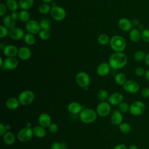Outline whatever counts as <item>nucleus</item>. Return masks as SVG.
Returning <instances> with one entry per match:
<instances>
[{"mask_svg": "<svg viewBox=\"0 0 149 149\" xmlns=\"http://www.w3.org/2000/svg\"><path fill=\"white\" fill-rule=\"evenodd\" d=\"M127 63V57L123 52H115L109 58V64L115 70L120 69Z\"/></svg>", "mask_w": 149, "mask_h": 149, "instance_id": "nucleus-1", "label": "nucleus"}, {"mask_svg": "<svg viewBox=\"0 0 149 149\" xmlns=\"http://www.w3.org/2000/svg\"><path fill=\"white\" fill-rule=\"evenodd\" d=\"M109 45L115 52H123L126 47V42L123 37L116 35L110 39Z\"/></svg>", "mask_w": 149, "mask_h": 149, "instance_id": "nucleus-2", "label": "nucleus"}, {"mask_svg": "<svg viewBox=\"0 0 149 149\" xmlns=\"http://www.w3.org/2000/svg\"><path fill=\"white\" fill-rule=\"evenodd\" d=\"M97 116V113L91 108H84L79 113V118L84 123H91L94 122Z\"/></svg>", "mask_w": 149, "mask_h": 149, "instance_id": "nucleus-3", "label": "nucleus"}, {"mask_svg": "<svg viewBox=\"0 0 149 149\" xmlns=\"http://www.w3.org/2000/svg\"><path fill=\"white\" fill-rule=\"evenodd\" d=\"M146 109L144 103L141 101H136L130 105L129 112L133 116H140L142 115Z\"/></svg>", "mask_w": 149, "mask_h": 149, "instance_id": "nucleus-4", "label": "nucleus"}, {"mask_svg": "<svg viewBox=\"0 0 149 149\" xmlns=\"http://www.w3.org/2000/svg\"><path fill=\"white\" fill-rule=\"evenodd\" d=\"M34 99V94L31 90L23 91L18 96L20 104L24 106L30 104L33 101Z\"/></svg>", "mask_w": 149, "mask_h": 149, "instance_id": "nucleus-5", "label": "nucleus"}, {"mask_svg": "<svg viewBox=\"0 0 149 149\" xmlns=\"http://www.w3.org/2000/svg\"><path fill=\"white\" fill-rule=\"evenodd\" d=\"M50 15L52 19L56 21L63 20L66 16L65 10L59 6H54L50 11Z\"/></svg>", "mask_w": 149, "mask_h": 149, "instance_id": "nucleus-6", "label": "nucleus"}, {"mask_svg": "<svg viewBox=\"0 0 149 149\" xmlns=\"http://www.w3.org/2000/svg\"><path fill=\"white\" fill-rule=\"evenodd\" d=\"M76 81L80 87L83 88L88 87L90 83V76L86 72H80L76 76Z\"/></svg>", "mask_w": 149, "mask_h": 149, "instance_id": "nucleus-7", "label": "nucleus"}, {"mask_svg": "<svg viewBox=\"0 0 149 149\" xmlns=\"http://www.w3.org/2000/svg\"><path fill=\"white\" fill-rule=\"evenodd\" d=\"M33 129L26 126L20 130L17 133V138L21 142H27L33 137Z\"/></svg>", "mask_w": 149, "mask_h": 149, "instance_id": "nucleus-8", "label": "nucleus"}, {"mask_svg": "<svg viewBox=\"0 0 149 149\" xmlns=\"http://www.w3.org/2000/svg\"><path fill=\"white\" fill-rule=\"evenodd\" d=\"M111 111V104L107 101H101L97 107L96 112L97 115L102 116L105 117L108 116Z\"/></svg>", "mask_w": 149, "mask_h": 149, "instance_id": "nucleus-9", "label": "nucleus"}, {"mask_svg": "<svg viewBox=\"0 0 149 149\" xmlns=\"http://www.w3.org/2000/svg\"><path fill=\"white\" fill-rule=\"evenodd\" d=\"M25 28L27 32L33 34H38L40 31L41 30L40 22L35 20H30L26 23Z\"/></svg>", "mask_w": 149, "mask_h": 149, "instance_id": "nucleus-10", "label": "nucleus"}, {"mask_svg": "<svg viewBox=\"0 0 149 149\" xmlns=\"http://www.w3.org/2000/svg\"><path fill=\"white\" fill-rule=\"evenodd\" d=\"M123 89L130 94H136L140 89L139 84L133 80H127L123 85Z\"/></svg>", "mask_w": 149, "mask_h": 149, "instance_id": "nucleus-11", "label": "nucleus"}, {"mask_svg": "<svg viewBox=\"0 0 149 149\" xmlns=\"http://www.w3.org/2000/svg\"><path fill=\"white\" fill-rule=\"evenodd\" d=\"M25 33L21 27H13L9 29V37L14 40H20L23 38Z\"/></svg>", "mask_w": 149, "mask_h": 149, "instance_id": "nucleus-12", "label": "nucleus"}, {"mask_svg": "<svg viewBox=\"0 0 149 149\" xmlns=\"http://www.w3.org/2000/svg\"><path fill=\"white\" fill-rule=\"evenodd\" d=\"M123 95L119 93V92H115L112 93L111 95H110L107 101L108 102L112 105L116 106L120 104L122 102H123Z\"/></svg>", "mask_w": 149, "mask_h": 149, "instance_id": "nucleus-13", "label": "nucleus"}, {"mask_svg": "<svg viewBox=\"0 0 149 149\" xmlns=\"http://www.w3.org/2000/svg\"><path fill=\"white\" fill-rule=\"evenodd\" d=\"M18 61L15 57H7L4 60L2 68L6 70H13L17 68Z\"/></svg>", "mask_w": 149, "mask_h": 149, "instance_id": "nucleus-14", "label": "nucleus"}, {"mask_svg": "<svg viewBox=\"0 0 149 149\" xmlns=\"http://www.w3.org/2000/svg\"><path fill=\"white\" fill-rule=\"evenodd\" d=\"M119 28L123 31H129L132 29L133 24L132 21L126 17H123L118 21Z\"/></svg>", "mask_w": 149, "mask_h": 149, "instance_id": "nucleus-15", "label": "nucleus"}, {"mask_svg": "<svg viewBox=\"0 0 149 149\" xmlns=\"http://www.w3.org/2000/svg\"><path fill=\"white\" fill-rule=\"evenodd\" d=\"M111 122L114 125L119 126L123 122V115L119 110L113 111L110 116Z\"/></svg>", "mask_w": 149, "mask_h": 149, "instance_id": "nucleus-16", "label": "nucleus"}, {"mask_svg": "<svg viewBox=\"0 0 149 149\" xmlns=\"http://www.w3.org/2000/svg\"><path fill=\"white\" fill-rule=\"evenodd\" d=\"M39 125L45 128L48 127L51 123V118L50 115L47 113H41L38 119Z\"/></svg>", "mask_w": 149, "mask_h": 149, "instance_id": "nucleus-17", "label": "nucleus"}, {"mask_svg": "<svg viewBox=\"0 0 149 149\" xmlns=\"http://www.w3.org/2000/svg\"><path fill=\"white\" fill-rule=\"evenodd\" d=\"M111 68L109 63L102 62L98 66L97 68V73L100 76H105L109 73Z\"/></svg>", "mask_w": 149, "mask_h": 149, "instance_id": "nucleus-18", "label": "nucleus"}, {"mask_svg": "<svg viewBox=\"0 0 149 149\" xmlns=\"http://www.w3.org/2000/svg\"><path fill=\"white\" fill-rule=\"evenodd\" d=\"M18 49L14 45H7L3 49V54L6 57H15L18 54Z\"/></svg>", "mask_w": 149, "mask_h": 149, "instance_id": "nucleus-19", "label": "nucleus"}, {"mask_svg": "<svg viewBox=\"0 0 149 149\" xmlns=\"http://www.w3.org/2000/svg\"><path fill=\"white\" fill-rule=\"evenodd\" d=\"M17 55L22 60L26 61L30 58L31 55V52L28 47H22L18 50Z\"/></svg>", "mask_w": 149, "mask_h": 149, "instance_id": "nucleus-20", "label": "nucleus"}, {"mask_svg": "<svg viewBox=\"0 0 149 149\" xmlns=\"http://www.w3.org/2000/svg\"><path fill=\"white\" fill-rule=\"evenodd\" d=\"M67 109L68 112L72 114H78L82 111L83 107L77 102H72L68 104Z\"/></svg>", "mask_w": 149, "mask_h": 149, "instance_id": "nucleus-21", "label": "nucleus"}, {"mask_svg": "<svg viewBox=\"0 0 149 149\" xmlns=\"http://www.w3.org/2000/svg\"><path fill=\"white\" fill-rule=\"evenodd\" d=\"M20 102L15 97L9 98L6 102V105L7 108L11 110H14L17 109L19 106Z\"/></svg>", "mask_w": 149, "mask_h": 149, "instance_id": "nucleus-22", "label": "nucleus"}, {"mask_svg": "<svg viewBox=\"0 0 149 149\" xmlns=\"http://www.w3.org/2000/svg\"><path fill=\"white\" fill-rule=\"evenodd\" d=\"M2 137L4 143L8 146H10L15 143V136L11 132L7 131Z\"/></svg>", "mask_w": 149, "mask_h": 149, "instance_id": "nucleus-23", "label": "nucleus"}, {"mask_svg": "<svg viewBox=\"0 0 149 149\" xmlns=\"http://www.w3.org/2000/svg\"><path fill=\"white\" fill-rule=\"evenodd\" d=\"M129 38L132 42H137L141 38V32L138 29H132L129 33Z\"/></svg>", "mask_w": 149, "mask_h": 149, "instance_id": "nucleus-24", "label": "nucleus"}, {"mask_svg": "<svg viewBox=\"0 0 149 149\" xmlns=\"http://www.w3.org/2000/svg\"><path fill=\"white\" fill-rule=\"evenodd\" d=\"M33 134L35 136H36L38 138H43L46 135V130L45 127L39 125L33 127Z\"/></svg>", "mask_w": 149, "mask_h": 149, "instance_id": "nucleus-25", "label": "nucleus"}, {"mask_svg": "<svg viewBox=\"0 0 149 149\" xmlns=\"http://www.w3.org/2000/svg\"><path fill=\"white\" fill-rule=\"evenodd\" d=\"M16 20H14L10 15H6L3 19V23L5 26L8 27L9 29L15 27Z\"/></svg>", "mask_w": 149, "mask_h": 149, "instance_id": "nucleus-26", "label": "nucleus"}, {"mask_svg": "<svg viewBox=\"0 0 149 149\" xmlns=\"http://www.w3.org/2000/svg\"><path fill=\"white\" fill-rule=\"evenodd\" d=\"M34 4V0H19V5L22 10H29Z\"/></svg>", "mask_w": 149, "mask_h": 149, "instance_id": "nucleus-27", "label": "nucleus"}, {"mask_svg": "<svg viewBox=\"0 0 149 149\" xmlns=\"http://www.w3.org/2000/svg\"><path fill=\"white\" fill-rule=\"evenodd\" d=\"M5 5L7 9L11 12L17 11L19 7V2L16 0H6Z\"/></svg>", "mask_w": 149, "mask_h": 149, "instance_id": "nucleus-28", "label": "nucleus"}, {"mask_svg": "<svg viewBox=\"0 0 149 149\" xmlns=\"http://www.w3.org/2000/svg\"><path fill=\"white\" fill-rule=\"evenodd\" d=\"M23 40L24 42L28 45H33L36 42V38L34 37V34H33L29 32L25 33Z\"/></svg>", "mask_w": 149, "mask_h": 149, "instance_id": "nucleus-29", "label": "nucleus"}, {"mask_svg": "<svg viewBox=\"0 0 149 149\" xmlns=\"http://www.w3.org/2000/svg\"><path fill=\"white\" fill-rule=\"evenodd\" d=\"M19 20L22 22H27L30 20V14L27 10H21L19 12Z\"/></svg>", "mask_w": 149, "mask_h": 149, "instance_id": "nucleus-30", "label": "nucleus"}, {"mask_svg": "<svg viewBox=\"0 0 149 149\" xmlns=\"http://www.w3.org/2000/svg\"><path fill=\"white\" fill-rule=\"evenodd\" d=\"M126 80V76L124 73H119L115 76V81L116 83L119 86H123Z\"/></svg>", "mask_w": 149, "mask_h": 149, "instance_id": "nucleus-31", "label": "nucleus"}, {"mask_svg": "<svg viewBox=\"0 0 149 149\" xmlns=\"http://www.w3.org/2000/svg\"><path fill=\"white\" fill-rule=\"evenodd\" d=\"M51 6L47 3H43L41 4L38 7V11L41 14L45 15L49 12H50L51 10Z\"/></svg>", "mask_w": 149, "mask_h": 149, "instance_id": "nucleus-32", "label": "nucleus"}, {"mask_svg": "<svg viewBox=\"0 0 149 149\" xmlns=\"http://www.w3.org/2000/svg\"><path fill=\"white\" fill-rule=\"evenodd\" d=\"M146 56V54L141 50H138L134 54V58L136 61L141 62L144 61Z\"/></svg>", "mask_w": 149, "mask_h": 149, "instance_id": "nucleus-33", "label": "nucleus"}, {"mask_svg": "<svg viewBox=\"0 0 149 149\" xmlns=\"http://www.w3.org/2000/svg\"><path fill=\"white\" fill-rule=\"evenodd\" d=\"M40 24L41 29L44 30H51V22L47 18H43L40 22Z\"/></svg>", "mask_w": 149, "mask_h": 149, "instance_id": "nucleus-34", "label": "nucleus"}, {"mask_svg": "<svg viewBox=\"0 0 149 149\" xmlns=\"http://www.w3.org/2000/svg\"><path fill=\"white\" fill-rule=\"evenodd\" d=\"M38 34L40 38L42 40H47L50 38L51 36L50 30L44 29H41Z\"/></svg>", "mask_w": 149, "mask_h": 149, "instance_id": "nucleus-35", "label": "nucleus"}, {"mask_svg": "<svg viewBox=\"0 0 149 149\" xmlns=\"http://www.w3.org/2000/svg\"><path fill=\"white\" fill-rule=\"evenodd\" d=\"M119 130L125 134L129 133L131 131V126L126 122H122L119 125Z\"/></svg>", "mask_w": 149, "mask_h": 149, "instance_id": "nucleus-36", "label": "nucleus"}, {"mask_svg": "<svg viewBox=\"0 0 149 149\" xmlns=\"http://www.w3.org/2000/svg\"><path fill=\"white\" fill-rule=\"evenodd\" d=\"M110 39L109 37L105 34H102L100 35L98 37V42L100 44L104 45L107 44L108 43H109Z\"/></svg>", "mask_w": 149, "mask_h": 149, "instance_id": "nucleus-37", "label": "nucleus"}, {"mask_svg": "<svg viewBox=\"0 0 149 149\" xmlns=\"http://www.w3.org/2000/svg\"><path fill=\"white\" fill-rule=\"evenodd\" d=\"M108 93L105 89L100 90L97 94V97L101 101H105L108 99Z\"/></svg>", "mask_w": 149, "mask_h": 149, "instance_id": "nucleus-38", "label": "nucleus"}, {"mask_svg": "<svg viewBox=\"0 0 149 149\" xmlns=\"http://www.w3.org/2000/svg\"><path fill=\"white\" fill-rule=\"evenodd\" d=\"M118 106V110L122 113H125V112H127L128 111H129L130 105L127 102H122Z\"/></svg>", "mask_w": 149, "mask_h": 149, "instance_id": "nucleus-39", "label": "nucleus"}, {"mask_svg": "<svg viewBox=\"0 0 149 149\" xmlns=\"http://www.w3.org/2000/svg\"><path fill=\"white\" fill-rule=\"evenodd\" d=\"M141 38L144 42H149V29H144L141 31Z\"/></svg>", "mask_w": 149, "mask_h": 149, "instance_id": "nucleus-40", "label": "nucleus"}, {"mask_svg": "<svg viewBox=\"0 0 149 149\" xmlns=\"http://www.w3.org/2000/svg\"><path fill=\"white\" fill-rule=\"evenodd\" d=\"M0 30H1V33H0V37L1 38L5 37L8 35H9V29L5 26L4 25L0 26Z\"/></svg>", "mask_w": 149, "mask_h": 149, "instance_id": "nucleus-41", "label": "nucleus"}, {"mask_svg": "<svg viewBox=\"0 0 149 149\" xmlns=\"http://www.w3.org/2000/svg\"><path fill=\"white\" fill-rule=\"evenodd\" d=\"M48 130L49 131L52 133H55L58 132V125L55 123H51V125L48 126Z\"/></svg>", "mask_w": 149, "mask_h": 149, "instance_id": "nucleus-42", "label": "nucleus"}, {"mask_svg": "<svg viewBox=\"0 0 149 149\" xmlns=\"http://www.w3.org/2000/svg\"><path fill=\"white\" fill-rule=\"evenodd\" d=\"M135 74L138 76H144L145 74V70L144 69V68H143L142 67H138L135 69Z\"/></svg>", "mask_w": 149, "mask_h": 149, "instance_id": "nucleus-43", "label": "nucleus"}, {"mask_svg": "<svg viewBox=\"0 0 149 149\" xmlns=\"http://www.w3.org/2000/svg\"><path fill=\"white\" fill-rule=\"evenodd\" d=\"M141 95L143 98L149 97V87H145L141 91Z\"/></svg>", "mask_w": 149, "mask_h": 149, "instance_id": "nucleus-44", "label": "nucleus"}, {"mask_svg": "<svg viewBox=\"0 0 149 149\" xmlns=\"http://www.w3.org/2000/svg\"><path fill=\"white\" fill-rule=\"evenodd\" d=\"M7 8L5 4L1 3L0 4V16H3L7 10Z\"/></svg>", "mask_w": 149, "mask_h": 149, "instance_id": "nucleus-45", "label": "nucleus"}, {"mask_svg": "<svg viewBox=\"0 0 149 149\" xmlns=\"http://www.w3.org/2000/svg\"><path fill=\"white\" fill-rule=\"evenodd\" d=\"M62 143H60L58 141L54 142L51 146V149H62Z\"/></svg>", "mask_w": 149, "mask_h": 149, "instance_id": "nucleus-46", "label": "nucleus"}, {"mask_svg": "<svg viewBox=\"0 0 149 149\" xmlns=\"http://www.w3.org/2000/svg\"><path fill=\"white\" fill-rule=\"evenodd\" d=\"M7 131L6 126L2 123H0V136H3Z\"/></svg>", "mask_w": 149, "mask_h": 149, "instance_id": "nucleus-47", "label": "nucleus"}, {"mask_svg": "<svg viewBox=\"0 0 149 149\" xmlns=\"http://www.w3.org/2000/svg\"><path fill=\"white\" fill-rule=\"evenodd\" d=\"M10 16H12V17L16 21L18 19H19V12H17V11H14V12H12V13L10 15Z\"/></svg>", "mask_w": 149, "mask_h": 149, "instance_id": "nucleus-48", "label": "nucleus"}, {"mask_svg": "<svg viewBox=\"0 0 149 149\" xmlns=\"http://www.w3.org/2000/svg\"><path fill=\"white\" fill-rule=\"evenodd\" d=\"M113 149H127L126 146L124 144H119L116 145Z\"/></svg>", "mask_w": 149, "mask_h": 149, "instance_id": "nucleus-49", "label": "nucleus"}, {"mask_svg": "<svg viewBox=\"0 0 149 149\" xmlns=\"http://www.w3.org/2000/svg\"><path fill=\"white\" fill-rule=\"evenodd\" d=\"M132 24L133 26H138L139 24H140V21L139 19L135 18V19H133L132 20Z\"/></svg>", "mask_w": 149, "mask_h": 149, "instance_id": "nucleus-50", "label": "nucleus"}, {"mask_svg": "<svg viewBox=\"0 0 149 149\" xmlns=\"http://www.w3.org/2000/svg\"><path fill=\"white\" fill-rule=\"evenodd\" d=\"M144 61H145V63L146 64V65L149 67V52L146 54V56L144 59Z\"/></svg>", "mask_w": 149, "mask_h": 149, "instance_id": "nucleus-51", "label": "nucleus"}, {"mask_svg": "<svg viewBox=\"0 0 149 149\" xmlns=\"http://www.w3.org/2000/svg\"><path fill=\"white\" fill-rule=\"evenodd\" d=\"M144 77L147 81H149V69H148L146 71L145 74H144Z\"/></svg>", "mask_w": 149, "mask_h": 149, "instance_id": "nucleus-52", "label": "nucleus"}, {"mask_svg": "<svg viewBox=\"0 0 149 149\" xmlns=\"http://www.w3.org/2000/svg\"><path fill=\"white\" fill-rule=\"evenodd\" d=\"M128 149H138V147L135 144H132L129 147Z\"/></svg>", "mask_w": 149, "mask_h": 149, "instance_id": "nucleus-53", "label": "nucleus"}, {"mask_svg": "<svg viewBox=\"0 0 149 149\" xmlns=\"http://www.w3.org/2000/svg\"><path fill=\"white\" fill-rule=\"evenodd\" d=\"M4 63V60H3L2 57H0V67L2 68Z\"/></svg>", "mask_w": 149, "mask_h": 149, "instance_id": "nucleus-54", "label": "nucleus"}, {"mask_svg": "<svg viewBox=\"0 0 149 149\" xmlns=\"http://www.w3.org/2000/svg\"><path fill=\"white\" fill-rule=\"evenodd\" d=\"M138 29H139V30L142 31L144 29V26H143V24H139V25L138 26Z\"/></svg>", "mask_w": 149, "mask_h": 149, "instance_id": "nucleus-55", "label": "nucleus"}, {"mask_svg": "<svg viewBox=\"0 0 149 149\" xmlns=\"http://www.w3.org/2000/svg\"><path fill=\"white\" fill-rule=\"evenodd\" d=\"M44 3H50L52 1V0H41Z\"/></svg>", "mask_w": 149, "mask_h": 149, "instance_id": "nucleus-56", "label": "nucleus"}, {"mask_svg": "<svg viewBox=\"0 0 149 149\" xmlns=\"http://www.w3.org/2000/svg\"><path fill=\"white\" fill-rule=\"evenodd\" d=\"M6 45H5L3 44H2V43H1V44H0V48H1V49H4V48H5V47Z\"/></svg>", "mask_w": 149, "mask_h": 149, "instance_id": "nucleus-57", "label": "nucleus"}, {"mask_svg": "<svg viewBox=\"0 0 149 149\" xmlns=\"http://www.w3.org/2000/svg\"><path fill=\"white\" fill-rule=\"evenodd\" d=\"M5 126H6V127L7 130H9V129H10V126L9 125L7 124V125H5Z\"/></svg>", "mask_w": 149, "mask_h": 149, "instance_id": "nucleus-58", "label": "nucleus"}, {"mask_svg": "<svg viewBox=\"0 0 149 149\" xmlns=\"http://www.w3.org/2000/svg\"><path fill=\"white\" fill-rule=\"evenodd\" d=\"M26 126H27V127H31V123H30V122H28V123H27Z\"/></svg>", "mask_w": 149, "mask_h": 149, "instance_id": "nucleus-59", "label": "nucleus"}, {"mask_svg": "<svg viewBox=\"0 0 149 149\" xmlns=\"http://www.w3.org/2000/svg\"><path fill=\"white\" fill-rule=\"evenodd\" d=\"M62 149H68V148H62Z\"/></svg>", "mask_w": 149, "mask_h": 149, "instance_id": "nucleus-60", "label": "nucleus"}, {"mask_svg": "<svg viewBox=\"0 0 149 149\" xmlns=\"http://www.w3.org/2000/svg\"><path fill=\"white\" fill-rule=\"evenodd\" d=\"M136 1H139V0H136Z\"/></svg>", "mask_w": 149, "mask_h": 149, "instance_id": "nucleus-61", "label": "nucleus"}]
</instances>
